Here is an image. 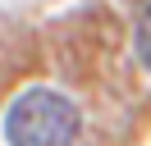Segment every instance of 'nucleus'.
<instances>
[{"label": "nucleus", "mask_w": 151, "mask_h": 146, "mask_svg": "<svg viewBox=\"0 0 151 146\" xmlns=\"http://www.w3.org/2000/svg\"><path fill=\"white\" fill-rule=\"evenodd\" d=\"M83 132V114L69 96L50 87H32L5 110V142L9 146H73Z\"/></svg>", "instance_id": "obj_1"}, {"label": "nucleus", "mask_w": 151, "mask_h": 146, "mask_svg": "<svg viewBox=\"0 0 151 146\" xmlns=\"http://www.w3.org/2000/svg\"><path fill=\"white\" fill-rule=\"evenodd\" d=\"M137 59L151 69V5L142 9V18H137Z\"/></svg>", "instance_id": "obj_2"}]
</instances>
